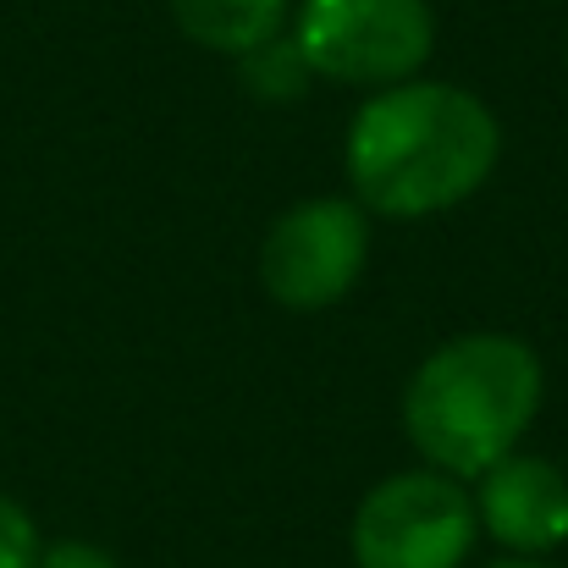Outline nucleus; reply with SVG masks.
I'll return each instance as SVG.
<instances>
[{
    "label": "nucleus",
    "mask_w": 568,
    "mask_h": 568,
    "mask_svg": "<svg viewBox=\"0 0 568 568\" xmlns=\"http://www.w3.org/2000/svg\"><path fill=\"white\" fill-rule=\"evenodd\" d=\"M436 44V17L425 0H304L293 55L315 78L392 89L408 83Z\"/></svg>",
    "instance_id": "7ed1b4c3"
},
{
    "label": "nucleus",
    "mask_w": 568,
    "mask_h": 568,
    "mask_svg": "<svg viewBox=\"0 0 568 568\" xmlns=\"http://www.w3.org/2000/svg\"><path fill=\"white\" fill-rule=\"evenodd\" d=\"M39 564V530L33 514L0 491V568H33Z\"/></svg>",
    "instance_id": "6e6552de"
},
{
    "label": "nucleus",
    "mask_w": 568,
    "mask_h": 568,
    "mask_svg": "<svg viewBox=\"0 0 568 568\" xmlns=\"http://www.w3.org/2000/svg\"><path fill=\"white\" fill-rule=\"evenodd\" d=\"M503 128L480 94L458 83H392L371 94L343 144L348 183L376 215H436L491 178Z\"/></svg>",
    "instance_id": "f257e3e1"
},
{
    "label": "nucleus",
    "mask_w": 568,
    "mask_h": 568,
    "mask_svg": "<svg viewBox=\"0 0 568 568\" xmlns=\"http://www.w3.org/2000/svg\"><path fill=\"white\" fill-rule=\"evenodd\" d=\"M475 519L491 541H503L519 558H541L568 541V475L547 458L508 453L480 475Z\"/></svg>",
    "instance_id": "423d86ee"
},
{
    "label": "nucleus",
    "mask_w": 568,
    "mask_h": 568,
    "mask_svg": "<svg viewBox=\"0 0 568 568\" xmlns=\"http://www.w3.org/2000/svg\"><path fill=\"white\" fill-rule=\"evenodd\" d=\"M371 260V221L348 199H304L282 210L260 243V287L293 310L315 315L332 310L354 282L365 276Z\"/></svg>",
    "instance_id": "39448f33"
},
{
    "label": "nucleus",
    "mask_w": 568,
    "mask_h": 568,
    "mask_svg": "<svg viewBox=\"0 0 568 568\" xmlns=\"http://www.w3.org/2000/svg\"><path fill=\"white\" fill-rule=\"evenodd\" d=\"M166 11L183 39L215 55H260L287 22V0H166Z\"/></svg>",
    "instance_id": "0eeeda50"
},
{
    "label": "nucleus",
    "mask_w": 568,
    "mask_h": 568,
    "mask_svg": "<svg viewBox=\"0 0 568 568\" xmlns=\"http://www.w3.org/2000/svg\"><path fill=\"white\" fill-rule=\"evenodd\" d=\"M475 530V497L453 475L403 469L365 491L348 541L359 568H464Z\"/></svg>",
    "instance_id": "20e7f679"
},
{
    "label": "nucleus",
    "mask_w": 568,
    "mask_h": 568,
    "mask_svg": "<svg viewBox=\"0 0 568 568\" xmlns=\"http://www.w3.org/2000/svg\"><path fill=\"white\" fill-rule=\"evenodd\" d=\"M486 568H547V564H536V558H503V564H486Z\"/></svg>",
    "instance_id": "9d476101"
},
{
    "label": "nucleus",
    "mask_w": 568,
    "mask_h": 568,
    "mask_svg": "<svg viewBox=\"0 0 568 568\" xmlns=\"http://www.w3.org/2000/svg\"><path fill=\"white\" fill-rule=\"evenodd\" d=\"M541 359L503 332H469L442 343L403 392V430L436 475L480 480L503 464L541 408Z\"/></svg>",
    "instance_id": "f03ea898"
},
{
    "label": "nucleus",
    "mask_w": 568,
    "mask_h": 568,
    "mask_svg": "<svg viewBox=\"0 0 568 568\" xmlns=\"http://www.w3.org/2000/svg\"><path fill=\"white\" fill-rule=\"evenodd\" d=\"M33 568H122L111 552L89 547V541H55V547H39V564Z\"/></svg>",
    "instance_id": "1a4fd4ad"
}]
</instances>
